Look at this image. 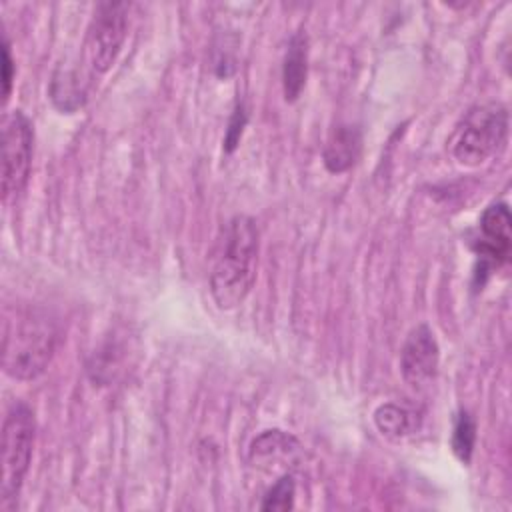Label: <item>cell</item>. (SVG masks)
<instances>
[{"label":"cell","mask_w":512,"mask_h":512,"mask_svg":"<svg viewBox=\"0 0 512 512\" xmlns=\"http://www.w3.org/2000/svg\"><path fill=\"white\" fill-rule=\"evenodd\" d=\"M452 452L464 464L470 462L476 442V422L468 412H460L452 430Z\"/></svg>","instance_id":"cell-14"},{"label":"cell","mask_w":512,"mask_h":512,"mask_svg":"<svg viewBox=\"0 0 512 512\" xmlns=\"http://www.w3.org/2000/svg\"><path fill=\"white\" fill-rule=\"evenodd\" d=\"M308 76V40L306 34L296 32L290 42L288 50L284 54V66H282V90L286 102L298 100Z\"/></svg>","instance_id":"cell-11"},{"label":"cell","mask_w":512,"mask_h":512,"mask_svg":"<svg viewBox=\"0 0 512 512\" xmlns=\"http://www.w3.org/2000/svg\"><path fill=\"white\" fill-rule=\"evenodd\" d=\"M56 340L58 330L42 310L30 308L8 318L2 340L4 372L16 380L38 378L52 360Z\"/></svg>","instance_id":"cell-2"},{"label":"cell","mask_w":512,"mask_h":512,"mask_svg":"<svg viewBox=\"0 0 512 512\" xmlns=\"http://www.w3.org/2000/svg\"><path fill=\"white\" fill-rule=\"evenodd\" d=\"M510 210L504 202L490 204L480 216V242L476 246L482 260L490 264L504 262L510 254Z\"/></svg>","instance_id":"cell-8"},{"label":"cell","mask_w":512,"mask_h":512,"mask_svg":"<svg viewBox=\"0 0 512 512\" xmlns=\"http://www.w3.org/2000/svg\"><path fill=\"white\" fill-rule=\"evenodd\" d=\"M86 96H88V82L82 78V74L76 68L58 66L50 80L52 104L58 110L72 114L84 106Z\"/></svg>","instance_id":"cell-12"},{"label":"cell","mask_w":512,"mask_h":512,"mask_svg":"<svg viewBox=\"0 0 512 512\" xmlns=\"http://www.w3.org/2000/svg\"><path fill=\"white\" fill-rule=\"evenodd\" d=\"M130 6L126 2H100L90 20L84 54L94 74H104L116 62L128 34Z\"/></svg>","instance_id":"cell-6"},{"label":"cell","mask_w":512,"mask_h":512,"mask_svg":"<svg viewBox=\"0 0 512 512\" xmlns=\"http://www.w3.org/2000/svg\"><path fill=\"white\" fill-rule=\"evenodd\" d=\"M244 124H246V112H244L242 104H238L236 110H234V114H232V118H230L226 136H224V148H226V152H232V150L236 148V144L240 142Z\"/></svg>","instance_id":"cell-16"},{"label":"cell","mask_w":512,"mask_h":512,"mask_svg":"<svg viewBox=\"0 0 512 512\" xmlns=\"http://www.w3.org/2000/svg\"><path fill=\"white\" fill-rule=\"evenodd\" d=\"M298 452H300V442L292 434L278 428L264 430L250 444V460L254 462V466L262 470L284 466L286 462H292Z\"/></svg>","instance_id":"cell-9"},{"label":"cell","mask_w":512,"mask_h":512,"mask_svg":"<svg viewBox=\"0 0 512 512\" xmlns=\"http://www.w3.org/2000/svg\"><path fill=\"white\" fill-rule=\"evenodd\" d=\"M34 130L22 110L2 118V200L10 202L28 184L32 168Z\"/></svg>","instance_id":"cell-5"},{"label":"cell","mask_w":512,"mask_h":512,"mask_svg":"<svg viewBox=\"0 0 512 512\" xmlns=\"http://www.w3.org/2000/svg\"><path fill=\"white\" fill-rule=\"evenodd\" d=\"M440 350L434 332L426 324L412 328L400 350V372L406 384L420 388L428 384L438 370Z\"/></svg>","instance_id":"cell-7"},{"label":"cell","mask_w":512,"mask_h":512,"mask_svg":"<svg viewBox=\"0 0 512 512\" xmlns=\"http://www.w3.org/2000/svg\"><path fill=\"white\" fill-rule=\"evenodd\" d=\"M508 132V112L502 104H482L468 112L454 142V158L462 166H480L498 152Z\"/></svg>","instance_id":"cell-4"},{"label":"cell","mask_w":512,"mask_h":512,"mask_svg":"<svg viewBox=\"0 0 512 512\" xmlns=\"http://www.w3.org/2000/svg\"><path fill=\"white\" fill-rule=\"evenodd\" d=\"M374 424L382 436L390 440H400L412 434L416 426V418L408 408L394 402H386L374 410Z\"/></svg>","instance_id":"cell-13"},{"label":"cell","mask_w":512,"mask_h":512,"mask_svg":"<svg viewBox=\"0 0 512 512\" xmlns=\"http://www.w3.org/2000/svg\"><path fill=\"white\" fill-rule=\"evenodd\" d=\"M362 148V134L356 126L350 124H340L338 128L332 130L326 146H324V166L334 172H346L350 170Z\"/></svg>","instance_id":"cell-10"},{"label":"cell","mask_w":512,"mask_h":512,"mask_svg":"<svg viewBox=\"0 0 512 512\" xmlns=\"http://www.w3.org/2000/svg\"><path fill=\"white\" fill-rule=\"evenodd\" d=\"M36 438V420L30 406L16 402L8 408L2 422V474H0V506L6 508L18 498L24 476L30 466Z\"/></svg>","instance_id":"cell-3"},{"label":"cell","mask_w":512,"mask_h":512,"mask_svg":"<svg viewBox=\"0 0 512 512\" xmlns=\"http://www.w3.org/2000/svg\"><path fill=\"white\" fill-rule=\"evenodd\" d=\"M294 496H296V482L290 474H284L266 492L260 508L262 510H290L294 506Z\"/></svg>","instance_id":"cell-15"},{"label":"cell","mask_w":512,"mask_h":512,"mask_svg":"<svg viewBox=\"0 0 512 512\" xmlns=\"http://www.w3.org/2000/svg\"><path fill=\"white\" fill-rule=\"evenodd\" d=\"M12 82H14V60L10 54V42L4 36V42H2V100H4V104L10 98Z\"/></svg>","instance_id":"cell-17"},{"label":"cell","mask_w":512,"mask_h":512,"mask_svg":"<svg viewBox=\"0 0 512 512\" xmlns=\"http://www.w3.org/2000/svg\"><path fill=\"white\" fill-rule=\"evenodd\" d=\"M258 246L256 222L246 214L234 216L210 270V294L220 310L236 308L250 294L256 280Z\"/></svg>","instance_id":"cell-1"}]
</instances>
